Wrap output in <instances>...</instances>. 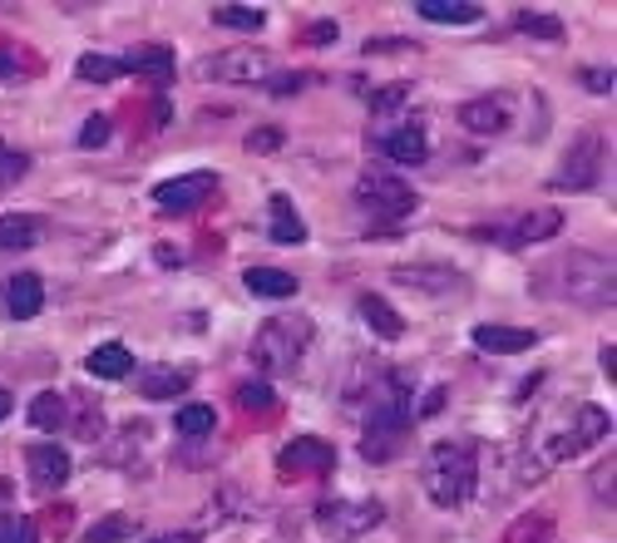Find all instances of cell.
<instances>
[{"mask_svg": "<svg viewBox=\"0 0 617 543\" xmlns=\"http://www.w3.org/2000/svg\"><path fill=\"white\" fill-rule=\"evenodd\" d=\"M410 386L400 376H390L386 386H380L376 406L366 415V435H360V455H366L370 464H386L396 460V450L406 445L410 435Z\"/></svg>", "mask_w": 617, "mask_h": 543, "instance_id": "cell-1", "label": "cell"}, {"mask_svg": "<svg viewBox=\"0 0 617 543\" xmlns=\"http://www.w3.org/2000/svg\"><path fill=\"white\" fill-rule=\"evenodd\" d=\"M548 276H553V292L588 306V312H603V306L617 302L613 262L598 258V252H568V258L548 262Z\"/></svg>", "mask_w": 617, "mask_h": 543, "instance_id": "cell-2", "label": "cell"}, {"mask_svg": "<svg viewBox=\"0 0 617 543\" xmlns=\"http://www.w3.org/2000/svg\"><path fill=\"white\" fill-rule=\"evenodd\" d=\"M474 479H480V464H474V445L470 440H440L430 450V464H425V489L440 509H460L474 499Z\"/></svg>", "mask_w": 617, "mask_h": 543, "instance_id": "cell-3", "label": "cell"}, {"mask_svg": "<svg viewBox=\"0 0 617 543\" xmlns=\"http://www.w3.org/2000/svg\"><path fill=\"white\" fill-rule=\"evenodd\" d=\"M306 346H312V322L302 312H282L262 322L258 336H252V366L268 370V376H286V370L302 366Z\"/></svg>", "mask_w": 617, "mask_h": 543, "instance_id": "cell-4", "label": "cell"}, {"mask_svg": "<svg viewBox=\"0 0 617 543\" xmlns=\"http://www.w3.org/2000/svg\"><path fill=\"white\" fill-rule=\"evenodd\" d=\"M603 134L588 129L573 138V148L563 154L558 164V178H553V188H563V194H588V188H598V174H603Z\"/></svg>", "mask_w": 617, "mask_h": 543, "instance_id": "cell-5", "label": "cell"}, {"mask_svg": "<svg viewBox=\"0 0 617 543\" xmlns=\"http://www.w3.org/2000/svg\"><path fill=\"white\" fill-rule=\"evenodd\" d=\"M386 519V509L376 504V499H326L322 509H316V524H322V534L332 539H360L370 534V529Z\"/></svg>", "mask_w": 617, "mask_h": 543, "instance_id": "cell-6", "label": "cell"}, {"mask_svg": "<svg viewBox=\"0 0 617 543\" xmlns=\"http://www.w3.org/2000/svg\"><path fill=\"white\" fill-rule=\"evenodd\" d=\"M356 198L376 212V218H386V222L406 218V212H415V203H420V198H415V188H406L400 178H390V174H376V168H366V174H360Z\"/></svg>", "mask_w": 617, "mask_h": 543, "instance_id": "cell-7", "label": "cell"}, {"mask_svg": "<svg viewBox=\"0 0 617 543\" xmlns=\"http://www.w3.org/2000/svg\"><path fill=\"white\" fill-rule=\"evenodd\" d=\"M208 80H222V84H252V80H268L272 74V55L258 45H238V50H218V55H208L203 65Z\"/></svg>", "mask_w": 617, "mask_h": 543, "instance_id": "cell-8", "label": "cell"}, {"mask_svg": "<svg viewBox=\"0 0 617 543\" xmlns=\"http://www.w3.org/2000/svg\"><path fill=\"white\" fill-rule=\"evenodd\" d=\"M608 430H613V415L608 410H603V406H583L578 425H573V430H563L558 440L548 445V460H573V455L593 450L598 440H608Z\"/></svg>", "mask_w": 617, "mask_h": 543, "instance_id": "cell-9", "label": "cell"}, {"mask_svg": "<svg viewBox=\"0 0 617 543\" xmlns=\"http://www.w3.org/2000/svg\"><path fill=\"white\" fill-rule=\"evenodd\" d=\"M454 119L470 134H504L509 119H514V100L509 94H480V100H464L454 109Z\"/></svg>", "mask_w": 617, "mask_h": 543, "instance_id": "cell-10", "label": "cell"}, {"mask_svg": "<svg viewBox=\"0 0 617 543\" xmlns=\"http://www.w3.org/2000/svg\"><path fill=\"white\" fill-rule=\"evenodd\" d=\"M276 464H282L286 479H312V474H326L336 464V450L326 440H316V435H302V440H292L282 455H276Z\"/></svg>", "mask_w": 617, "mask_h": 543, "instance_id": "cell-11", "label": "cell"}, {"mask_svg": "<svg viewBox=\"0 0 617 543\" xmlns=\"http://www.w3.org/2000/svg\"><path fill=\"white\" fill-rule=\"evenodd\" d=\"M218 188V178L212 174H184V178H168V184L154 188V203L164 212H194L203 198Z\"/></svg>", "mask_w": 617, "mask_h": 543, "instance_id": "cell-12", "label": "cell"}, {"mask_svg": "<svg viewBox=\"0 0 617 543\" xmlns=\"http://www.w3.org/2000/svg\"><path fill=\"white\" fill-rule=\"evenodd\" d=\"M376 148L390 164H410V168L430 158V138H425L420 124H400V129H390V134H376Z\"/></svg>", "mask_w": 617, "mask_h": 543, "instance_id": "cell-13", "label": "cell"}, {"mask_svg": "<svg viewBox=\"0 0 617 543\" xmlns=\"http://www.w3.org/2000/svg\"><path fill=\"white\" fill-rule=\"evenodd\" d=\"M25 464H30V484H35L40 494H55L70 479V455L60 450V445H35V450L25 455Z\"/></svg>", "mask_w": 617, "mask_h": 543, "instance_id": "cell-14", "label": "cell"}, {"mask_svg": "<svg viewBox=\"0 0 617 543\" xmlns=\"http://www.w3.org/2000/svg\"><path fill=\"white\" fill-rule=\"evenodd\" d=\"M563 228V212L558 208H538V212H524V218L514 222V232H504V248H529V242H548L553 232Z\"/></svg>", "mask_w": 617, "mask_h": 543, "instance_id": "cell-15", "label": "cell"}, {"mask_svg": "<svg viewBox=\"0 0 617 543\" xmlns=\"http://www.w3.org/2000/svg\"><path fill=\"white\" fill-rule=\"evenodd\" d=\"M40 306H45V282H40V276H30V272L10 276V286H6V312L15 316V322H30V316H40Z\"/></svg>", "mask_w": 617, "mask_h": 543, "instance_id": "cell-16", "label": "cell"}, {"mask_svg": "<svg viewBox=\"0 0 617 543\" xmlns=\"http://www.w3.org/2000/svg\"><path fill=\"white\" fill-rule=\"evenodd\" d=\"M474 346L489 351V356H514V351L538 346V336L524 332V326H474Z\"/></svg>", "mask_w": 617, "mask_h": 543, "instance_id": "cell-17", "label": "cell"}, {"mask_svg": "<svg viewBox=\"0 0 617 543\" xmlns=\"http://www.w3.org/2000/svg\"><path fill=\"white\" fill-rule=\"evenodd\" d=\"M84 370L100 380H124L134 370V351L119 346V341H104V346L90 351V361H84Z\"/></svg>", "mask_w": 617, "mask_h": 543, "instance_id": "cell-18", "label": "cell"}, {"mask_svg": "<svg viewBox=\"0 0 617 543\" xmlns=\"http://www.w3.org/2000/svg\"><path fill=\"white\" fill-rule=\"evenodd\" d=\"M420 20H430V25H480L484 10L474 6V0H420Z\"/></svg>", "mask_w": 617, "mask_h": 543, "instance_id": "cell-19", "label": "cell"}, {"mask_svg": "<svg viewBox=\"0 0 617 543\" xmlns=\"http://www.w3.org/2000/svg\"><path fill=\"white\" fill-rule=\"evenodd\" d=\"M390 276L400 286H420V292H464V276L450 268H396Z\"/></svg>", "mask_w": 617, "mask_h": 543, "instance_id": "cell-20", "label": "cell"}, {"mask_svg": "<svg viewBox=\"0 0 617 543\" xmlns=\"http://www.w3.org/2000/svg\"><path fill=\"white\" fill-rule=\"evenodd\" d=\"M242 282H248L252 296H268V302H286V296H296V276L282 272V268H248L242 272Z\"/></svg>", "mask_w": 617, "mask_h": 543, "instance_id": "cell-21", "label": "cell"}, {"mask_svg": "<svg viewBox=\"0 0 617 543\" xmlns=\"http://www.w3.org/2000/svg\"><path fill=\"white\" fill-rule=\"evenodd\" d=\"M45 238V222L30 218V212H15V218H0V252H25Z\"/></svg>", "mask_w": 617, "mask_h": 543, "instance_id": "cell-22", "label": "cell"}, {"mask_svg": "<svg viewBox=\"0 0 617 543\" xmlns=\"http://www.w3.org/2000/svg\"><path fill=\"white\" fill-rule=\"evenodd\" d=\"M268 212H272V242H282V248H296V242H306L302 212L292 208V198H282V194H276L272 203H268Z\"/></svg>", "mask_w": 617, "mask_h": 543, "instance_id": "cell-23", "label": "cell"}, {"mask_svg": "<svg viewBox=\"0 0 617 543\" xmlns=\"http://www.w3.org/2000/svg\"><path fill=\"white\" fill-rule=\"evenodd\" d=\"M119 65L134 70V74H148V80H168V74H174V50L168 45H138L119 60Z\"/></svg>", "mask_w": 617, "mask_h": 543, "instance_id": "cell-24", "label": "cell"}, {"mask_svg": "<svg viewBox=\"0 0 617 543\" xmlns=\"http://www.w3.org/2000/svg\"><path fill=\"white\" fill-rule=\"evenodd\" d=\"M360 316H366L370 332L386 336V341H396L400 332H406V316H400L396 306L386 302V296H360Z\"/></svg>", "mask_w": 617, "mask_h": 543, "instance_id": "cell-25", "label": "cell"}, {"mask_svg": "<svg viewBox=\"0 0 617 543\" xmlns=\"http://www.w3.org/2000/svg\"><path fill=\"white\" fill-rule=\"evenodd\" d=\"M138 390H144L148 400H174L188 390V370H174V366H154L144 370V380H138Z\"/></svg>", "mask_w": 617, "mask_h": 543, "instance_id": "cell-26", "label": "cell"}, {"mask_svg": "<svg viewBox=\"0 0 617 543\" xmlns=\"http://www.w3.org/2000/svg\"><path fill=\"white\" fill-rule=\"evenodd\" d=\"M65 396H55V390H45V396H35L30 400V425L35 430H45V435H55L60 425H65Z\"/></svg>", "mask_w": 617, "mask_h": 543, "instance_id": "cell-27", "label": "cell"}, {"mask_svg": "<svg viewBox=\"0 0 617 543\" xmlns=\"http://www.w3.org/2000/svg\"><path fill=\"white\" fill-rule=\"evenodd\" d=\"M212 25H222V30H262L268 25V15H262L258 6H218L212 10Z\"/></svg>", "mask_w": 617, "mask_h": 543, "instance_id": "cell-28", "label": "cell"}, {"mask_svg": "<svg viewBox=\"0 0 617 543\" xmlns=\"http://www.w3.org/2000/svg\"><path fill=\"white\" fill-rule=\"evenodd\" d=\"M124 539H134L129 514H109V519H100V524H90V534H84V543H124Z\"/></svg>", "mask_w": 617, "mask_h": 543, "instance_id": "cell-29", "label": "cell"}, {"mask_svg": "<svg viewBox=\"0 0 617 543\" xmlns=\"http://www.w3.org/2000/svg\"><path fill=\"white\" fill-rule=\"evenodd\" d=\"M74 70H80L84 84H109V80H119L124 74V65L119 60H109V55H80V65Z\"/></svg>", "mask_w": 617, "mask_h": 543, "instance_id": "cell-30", "label": "cell"}, {"mask_svg": "<svg viewBox=\"0 0 617 543\" xmlns=\"http://www.w3.org/2000/svg\"><path fill=\"white\" fill-rule=\"evenodd\" d=\"M178 435H188V440H198V435H212V425H218V415L212 406H184L178 410Z\"/></svg>", "mask_w": 617, "mask_h": 543, "instance_id": "cell-31", "label": "cell"}, {"mask_svg": "<svg viewBox=\"0 0 617 543\" xmlns=\"http://www.w3.org/2000/svg\"><path fill=\"white\" fill-rule=\"evenodd\" d=\"M519 30L534 40H558L563 35V20L558 15H544V10H519Z\"/></svg>", "mask_w": 617, "mask_h": 543, "instance_id": "cell-32", "label": "cell"}, {"mask_svg": "<svg viewBox=\"0 0 617 543\" xmlns=\"http://www.w3.org/2000/svg\"><path fill=\"white\" fill-rule=\"evenodd\" d=\"M30 174V158L20 154V148H10V144H0V188H10V184H20V178Z\"/></svg>", "mask_w": 617, "mask_h": 543, "instance_id": "cell-33", "label": "cell"}, {"mask_svg": "<svg viewBox=\"0 0 617 543\" xmlns=\"http://www.w3.org/2000/svg\"><path fill=\"white\" fill-rule=\"evenodd\" d=\"M0 543H35V519L0 514Z\"/></svg>", "mask_w": 617, "mask_h": 543, "instance_id": "cell-34", "label": "cell"}, {"mask_svg": "<svg viewBox=\"0 0 617 543\" xmlns=\"http://www.w3.org/2000/svg\"><path fill=\"white\" fill-rule=\"evenodd\" d=\"M410 100V84H380V90H370V114H390L396 104H406Z\"/></svg>", "mask_w": 617, "mask_h": 543, "instance_id": "cell-35", "label": "cell"}, {"mask_svg": "<svg viewBox=\"0 0 617 543\" xmlns=\"http://www.w3.org/2000/svg\"><path fill=\"white\" fill-rule=\"evenodd\" d=\"M238 406L242 410H268L272 406V386H268V380H242V386H238Z\"/></svg>", "mask_w": 617, "mask_h": 543, "instance_id": "cell-36", "label": "cell"}, {"mask_svg": "<svg viewBox=\"0 0 617 543\" xmlns=\"http://www.w3.org/2000/svg\"><path fill=\"white\" fill-rule=\"evenodd\" d=\"M109 134H114V124L104 119V114H94V119L80 124V148H104L109 144Z\"/></svg>", "mask_w": 617, "mask_h": 543, "instance_id": "cell-37", "label": "cell"}, {"mask_svg": "<svg viewBox=\"0 0 617 543\" xmlns=\"http://www.w3.org/2000/svg\"><path fill=\"white\" fill-rule=\"evenodd\" d=\"M336 35H342V30H336V20H312V25H306V35H302V45H336Z\"/></svg>", "mask_w": 617, "mask_h": 543, "instance_id": "cell-38", "label": "cell"}, {"mask_svg": "<svg viewBox=\"0 0 617 543\" xmlns=\"http://www.w3.org/2000/svg\"><path fill=\"white\" fill-rule=\"evenodd\" d=\"M248 148H252V154H276V148H282V129H252Z\"/></svg>", "mask_w": 617, "mask_h": 543, "instance_id": "cell-39", "label": "cell"}, {"mask_svg": "<svg viewBox=\"0 0 617 543\" xmlns=\"http://www.w3.org/2000/svg\"><path fill=\"white\" fill-rule=\"evenodd\" d=\"M583 84H588L593 94H613V70H603V65L583 70Z\"/></svg>", "mask_w": 617, "mask_h": 543, "instance_id": "cell-40", "label": "cell"}, {"mask_svg": "<svg viewBox=\"0 0 617 543\" xmlns=\"http://www.w3.org/2000/svg\"><path fill=\"white\" fill-rule=\"evenodd\" d=\"M603 370H608V380H617V346H613V341L603 346Z\"/></svg>", "mask_w": 617, "mask_h": 543, "instance_id": "cell-41", "label": "cell"}, {"mask_svg": "<svg viewBox=\"0 0 617 543\" xmlns=\"http://www.w3.org/2000/svg\"><path fill=\"white\" fill-rule=\"evenodd\" d=\"M10 74H15V55H10V50H0V80H10Z\"/></svg>", "mask_w": 617, "mask_h": 543, "instance_id": "cell-42", "label": "cell"}, {"mask_svg": "<svg viewBox=\"0 0 617 543\" xmlns=\"http://www.w3.org/2000/svg\"><path fill=\"white\" fill-rule=\"evenodd\" d=\"M148 543H198V534H164V539H148Z\"/></svg>", "mask_w": 617, "mask_h": 543, "instance_id": "cell-43", "label": "cell"}, {"mask_svg": "<svg viewBox=\"0 0 617 543\" xmlns=\"http://www.w3.org/2000/svg\"><path fill=\"white\" fill-rule=\"evenodd\" d=\"M10 415V390H0V420Z\"/></svg>", "mask_w": 617, "mask_h": 543, "instance_id": "cell-44", "label": "cell"}]
</instances>
